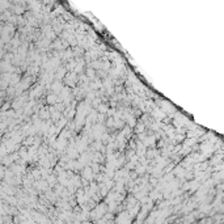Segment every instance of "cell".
Here are the masks:
<instances>
[]
</instances>
